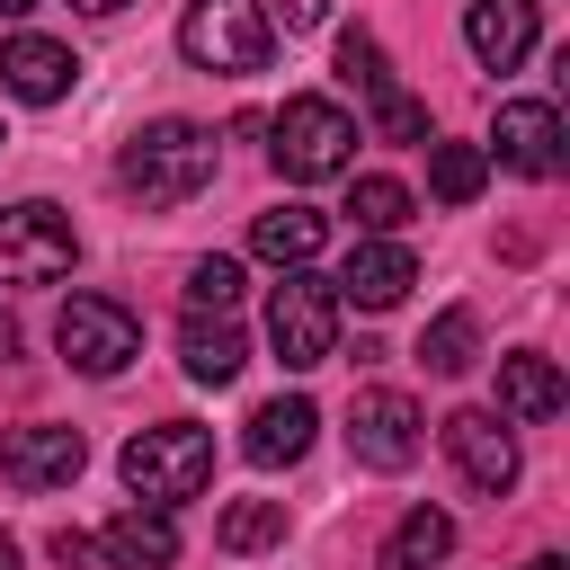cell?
<instances>
[{"instance_id": "9a60e30c", "label": "cell", "mask_w": 570, "mask_h": 570, "mask_svg": "<svg viewBox=\"0 0 570 570\" xmlns=\"http://www.w3.org/2000/svg\"><path fill=\"white\" fill-rule=\"evenodd\" d=\"M71 45H53V36H9L0 45V80H9V98H27V107H53L62 89H71Z\"/></svg>"}, {"instance_id": "8fae6325", "label": "cell", "mask_w": 570, "mask_h": 570, "mask_svg": "<svg viewBox=\"0 0 570 570\" xmlns=\"http://www.w3.org/2000/svg\"><path fill=\"white\" fill-rule=\"evenodd\" d=\"M410 285H419V258H410L392 232H365V240L347 249V267L330 276V294H338V303H356V312H392Z\"/></svg>"}, {"instance_id": "8992f818", "label": "cell", "mask_w": 570, "mask_h": 570, "mask_svg": "<svg viewBox=\"0 0 570 570\" xmlns=\"http://www.w3.org/2000/svg\"><path fill=\"white\" fill-rule=\"evenodd\" d=\"M71 258H80V232L62 205L27 196L0 214V285H53V276H71Z\"/></svg>"}, {"instance_id": "cb8c5ba5", "label": "cell", "mask_w": 570, "mask_h": 570, "mask_svg": "<svg viewBox=\"0 0 570 570\" xmlns=\"http://www.w3.org/2000/svg\"><path fill=\"white\" fill-rule=\"evenodd\" d=\"M472 347H481V321L454 303V312H436V321H428V338H419V365H428V374H463V365H472Z\"/></svg>"}, {"instance_id": "4fadbf2b", "label": "cell", "mask_w": 570, "mask_h": 570, "mask_svg": "<svg viewBox=\"0 0 570 570\" xmlns=\"http://www.w3.org/2000/svg\"><path fill=\"white\" fill-rule=\"evenodd\" d=\"M534 36H543V0H472L463 9V45L481 71H517L534 53Z\"/></svg>"}, {"instance_id": "5b68a950", "label": "cell", "mask_w": 570, "mask_h": 570, "mask_svg": "<svg viewBox=\"0 0 570 570\" xmlns=\"http://www.w3.org/2000/svg\"><path fill=\"white\" fill-rule=\"evenodd\" d=\"M267 347H276V365H294V374H312V365L338 356V294H330V276L285 267V285L267 294Z\"/></svg>"}, {"instance_id": "44dd1931", "label": "cell", "mask_w": 570, "mask_h": 570, "mask_svg": "<svg viewBox=\"0 0 570 570\" xmlns=\"http://www.w3.org/2000/svg\"><path fill=\"white\" fill-rule=\"evenodd\" d=\"M454 552V517L445 508H410L392 534H383V570H436Z\"/></svg>"}, {"instance_id": "2e32d148", "label": "cell", "mask_w": 570, "mask_h": 570, "mask_svg": "<svg viewBox=\"0 0 570 570\" xmlns=\"http://www.w3.org/2000/svg\"><path fill=\"white\" fill-rule=\"evenodd\" d=\"M312 428H321V410L303 401V392H276L258 419H249V436H240V454L258 463V472H276V463H303L312 454Z\"/></svg>"}, {"instance_id": "e0dca14e", "label": "cell", "mask_w": 570, "mask_h": 570, "mask_svg": "<svg viewBox=\"0 0 570 570\" xmlns=\"http://www.w3.org/2000/svg\"><path fill=\"white\" fill-rule=\"evenodd\" d=\"M98 561H107V570H169V561H178V525H169V508H125V517H107Z\"/></svg>"}, {"instance_id": "6da1fadb", "label": "cell", "mask_w": 570, "mask_h": 570, "mask_svg": "<svg viewBox=\"0 0 570 570\" xmlns=\"http://www.w3.org/2000/svg\"><path fill=\"white\" fill-rule=\"evenodd\" d=\"M116 178H125V196H142V205H187V196H205V178H214V134L187 125V116H160V125H142V134L125 142Z\"/></svg>"}, {"instance_id": "4dcf8cb0", "label": "cell", "mask_w": 570, "mask_h": 570, "mask_svg": "<svg viewBox=\"0 0 570 570\" xmlns=\"http://www.w3.org/2000/svg\"><path fill=\"white\" fill-rule=\"evenodd\" d=\"M71 9H89V18H107V9H125V0H71Z\"/></svg>"}, {"instance_id": "7402d4cb", "label": "cell", "mask_w": 570, "mask_h": 570, "mask_svg": "<svg viewBox=\"0 0 570 570\" xmlns=\"http://www.w3.org/2000/svg\"><path fill=\"white\" fill-rule=\"evenodd\" d=\"M428 187H436V205H472L490 187V151L481 142H428Z\"/></svg>"}, {"instance_id": "83f0119b", "label": "cell", "mask_w": 570, "mask_h": 570, "mask_svg": "<svg viewBox=\"0 0 570 570\" xmlns=\"http://www.w3.org/2000/svg\"><path fill=\"white\" fill-rule=\"evenodd\" d=\"M330 18V0H285V27H321Z\"/></svg>"}, {"instance_id": "7c38bea8", "label": "cell", "mask_w": 570, "mask_h": 570, "mask_svg": "<svg viewBox=\"0 0 570 570\" xmlns=\"http://www.w3.org/2000/svg\"><path fill=\"white\" fill-rule=\"evenodd\" d=\"M445 454H454V472L472 481V490H517V436L499 428V410H454L445 419Z\"/></svg>"}, {"instance_id": "4316f807", "label": "cell", "mask_w": 570, "mask_h": 570, "mask_svg": "<svg viewBox=\"0 0 570 570\" xmlns=\"http://www.w3.org/2000/svg\"><path fill=\"white\" fill-rule=\"evenodd\" d=\"M53 561H62V570H89V561H98V543H89V534H71V525H62V534H53Z\"/></svg>"}, {"instance_id": "30bf717a", "label": "cell", "mask_w": 570, "mask_h": 570, "mask_svg": "<svg viewBox=\"0 0 570 570\" xmlns=\"http://www.w3.org/2000/svg\"><path fill=\"white\" fill-rule=\"evenodd\" d=\"M338 80L374 98V125H383L392 142H419V134H428V107H419V98L383 71V45H374L365 27H347V36H338Z\"/></svg>"}, {"instance_id": "ba28073f", "label": "cell", "mask_w": 570, "mask_h": 570, "mask_svg": "<svg viewBox=\"0 0 570 570\" xmlns=\"http://www.w3.org/2000/svg\"><path fill=\"white\" fill-rule=\"evenodd\" d=\"M347 445H356V463H365V472H410V463H419V445H428V419H419V401H410V392L365 383V392L347 401Z\"/></svg>"}, {"instance_id": "ffe728a7", "label": "cell", "mask_w": 570, "mask_h": 570, "mask_svg": "<svg viewBox=\"0 0 570 570\" xmlns=\"http://www.w3.org/2000/svg\"><path fill=\"white\" fill-rule=\"evenodd\" d=\"M561 401H570V383L552 356H499V410L508 419H552Z\"/></svg>"}, {"instance_id": "277c9868", "label": "cell", "mask_w": 570, "mask_h": 570, "mask_svg": "<svg viewBox=\"0 0 570 570\" xmlns=\"http://www.w3.org/2000/svg\"><path fill=\"white\" fill-rule=\"evenodd\" d=\"M276 169L294 178V187H321V178H347V160H356V116L338 107V98H285V116H276Z\"/></svg>"}, {"instance_id": "d6986e66", "label": "cell", "mask_w": 570, "mask_h": 570, "mask_svg": "<svg viewBox=\"0 0 570 570\" xmlns=\"http://www.w3.org/2000/svg\"><path fill=\"white\" fill-rule=\"evenodd\" d=\"M178 365H187L196 383H232V374L249 365V347H240L232 312H187V330H178Z\"/></svg>"}, {"instance_id": "3957f363", "label": "cell", "mask_w": 570, "mask_h": 570, "mask_svg": "<svg viewBox=\"0 0 570 570\" xmlns=\"http://www.w3.org/2000/svg\"><path fill=\"white\" fill-rule=\"evenodd\" d=\"M178 53H187L196 71L240 80V71H267L276 27H267L258 0H187V18H178Z\"/></svg>"}, {"instance_id": "f546056e", "label": "cell", "mask_w": 570, "mask_h": 570, "mask_svg": "<svg viewBox=\"0 0 570 570\" xmlns=\"http://www.w3.org/2000/svg\"><path fill=\"white\" fill-rule=\"evenodd\" d=\"M525 570H570V561H561V552H534V561H525Z\"/></svg>"}, {"instance_id": "9c48e42d", "label": "cell", "mask_w": 570, "mask_h": 570, "mask_svg": "<svg viewBox=\"0 0 570 570\" xmlns=\"http://www.w3.org/2000/svg\"><path fill=\"white\" fill-rule=\"evenodd\" d=\"M80 463H89L80 428H53V419L0 428V481H9V490H62V481H71Z\"/></svg>"}, {"instance_id": "5bb4252c", "label": "cell", "mask_w": 570, "mask_h": 570, "mask_svg": "<svg viewBox=\"0 0 570 570\" xmlns=\"http://www.w3.org/2000/svg\"><path fill=\"white\" fill-rule=\"evenodd\" d=\"M490 142H499V160L517 178H552L561 169V116H552V98H508Z\"/></svg>"}, {"instance_id": "7a4b0ae2", "label": "cell", "mask_w": 570, "mask_h": 570, "mask_svg": "<svg viewBox=\"0 0 570 570\" xmlns=\"http://www.w3.org/2000/svg\"><path fill=\"white\" fill-rule=\"evenodd\" d=\"M205 481H214V436L187 419H160L125 445V490L142 508H187V499H205Z\"/></svg>"}, {"instance_id": "484cf974", "label": "cell", "mask_w": 570, "mask_h": 570, "mask_svg": "<svg viewBox=\"0 0 570 570\" xmlns=\"http://www.w3.org/2000/svg\"><path fill=\"white\" fill-rule=\"evenodd\" d=\"M232 303H240V258H223V249L196 258L187 267V312H232Z\"/></svg>"}, {"instance_id": "ac0fdd59", "label": "cell", "mask_w": 570, "mask_h": 570, "mask_svg": "<svg viewBox=\"0 0 570 570\" xmlns=\"http://www.w3.org/2000/svg\"><path fill=\"white\" fill-rule=\"evenodd\" d=\"M321 240H330V223H321L312 205H267V214L249 223V249H258L267 267H312Z\"/></svg>"}, {"instance_id": "603a6c76", "label": "cell", "mask_w": 570, "mask_h": 570, "mask_svg": "<svg viewBox=\"0 0 570 570\" xmlns=\"http://www.w3.org/2000/svg\"><path fill=\"white\" fill-rule=\"evenodd\" d=\"M214 543H223V552H267V543H285V499H232L223 525H214Z\"/></svg>"}, {"instance_id": "f1b7e54d", "label": "cell", "mask_w": 570, "mask_h": 570, "mask_svg": "<svg viewBox=\"0 0 570 570\" xmlns=\"http://www.w3.org/2000/svg\"><path fill=\"white\" fill-rule=\"evenodd\" d=\"M0 356H18V321L9 312H0Z\"/></svg>"}, {"instance_id": "1f68e13d", "label": "cell", "mask_w": 570, "mask_h": 570, "mask_svg": "<svg viewBox=\"0 0 570 570\" xmlns=\"http://www.w3.org/2000/svg\"><path fill=\"white\" fill-rule=\"evenodd\" d=\"M0 570H18V543H9V534H0Z\"/></svg>"}, {"instance_id": "d4e9b609", "label": "cell", "mask_w": 570, "mask_h": 570, "mask_svg": "<svg viewBox=\"0 0 570 570\" xmlns=\"http://www.w3.org/2000/svg\"><path fill=\"white\" fill-rule=\"evenodd\" d=\"M347 214H356V232H401L410 223V187L401 178H356L347 187Z\"/></svg>"}, {"instance_id": "52a82bcc", "label": "cell", "mask_w": 570, "mask_h": 570, "mask_svg": "<svg viewBox=\"0 0 570 570\" xmlns=\"http://www.w3.org/2000/svg\"><path fill=\"white\" fill-rule=\"evenodd\" d=\"M53 347H62V365H80V374L107 383V374H125L142 356V321L125 303H107V294H71L62 321H53Z\"/></svg>"}, {"instance_id": "d6a6232c", "label": "cell", "mask_w": 570, "mask_h": 570, "mask_svg": "<svg viewBox=\"0 0 570 570\" xmlns=\"http://www.w3.org/2000/svg\"><path fill=\"white\" fill-rule=\"evenodd\" d=\"M18 9H36V0H0V18H18Z\"/></svg>"}]
</instances>
